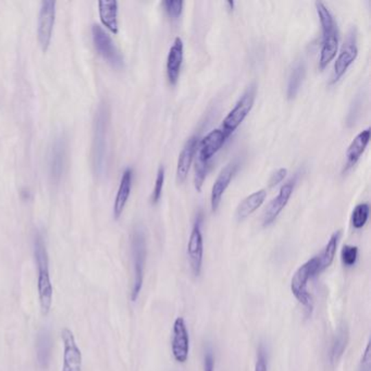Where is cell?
I'll list each match as a JSON object with an SVG mask.
<instances>
[{
	"label": "cell",
	"mask_w": 371,
	"mask_h": 371,
	"mask_svg": "<svg viewBox=\"0 0 371 371\" xmlns=\"http://www.w3.org/2000/svg\"><path fill=\"white\" fill-rule=\"evenodd\" d=\"M35 262L38 270L37 279V290L40 297L41 308L43 314H49L53 305L54 288L50 280L49 257H48L47 246L42 233L37 232L34 238Z\"/></svg>",
	"instance_id": "obj_1"
},
{
	"label": "cell",
	"mask_w": 371,
	"mask_h": 371,
	"mask_svg": "<svg viewBox=\"0 0 371 371\" xmlns=\"http://www.w3.org/2000/svg\"><path fill=\"white\" fill-rule=\"evenodd\" d=\"M108 121V107L105 104H100L95 113L92 146L93 167L97 175H102L107 165Z\"/></svg>",
	"instance_id": "obj_2"
},
{
	"label": "cell",
	"mask_w": 371,
	"mask_h": 371,
	"mask_svg": "<svg viewBox=\"0 0 371 371\" xmlns=\"http://www.w3.org/2000/svg\"><path fill=\"white\" fill-rule=\"evenodd\" d=\"M131 253L133 262V284L131 301L136 302L144 283L145 266L147 258L146 236L141 225L134 227L131 234Z\"/></svg>",
	"instance_id": "obj_3"
},
{
	"label": "cell",
	"mask_w": 371,
	"mask_h": 371,
	"mask_svg": "<svg viewBox=\"0 0 371 371\" xmlns=\"http://www.w3.org/2000/svg\"><path fill=\"white\" fill-rule=\"evenodd\" d=\"M319 275L320 273H319L318 256H315L296 270L291 281V291L293 295L295 296L296 300L305 307L306 311H308V315L311 314L314 308L313 297L307 290L308 281Z\"/></svg>",
	"instance_id": "obj_4"
},
{
	"label": "cell",
	"mask_w": 371,
	"mask_h": 371,
	"mask_svg": "<svg viewBox=\"0 0 371 371\" xmlns=\"http://www.w3.org/2000/svg\"><path fill=\"white\" fill-rule=\"evenodd\" d=\"M257 87L253 83L245 89V92L240 97V100L236 102V106L233 107L230 113H227L225 120H223L221 130L227 134V137H230L231 134L236 131V128L242 124L246 117L251 113L254 102L256 100Z\"/></svg>",
	"instance_id": "obj_5"
},
{
	"label": "cell",
	"mask_w": 371,
	"mask_h": 371,
	"mask_svg": "<svg viewBox=\"0 0 371 371\" xmlns=\"http://www.w3.org/2000/svg\"><path fill=\"white\" fill-rule=\"evenodd\" d=\"M92 36L95 48L98 54L111 66L115 68H122L124 58L109 33L100 24H93Z\"/></svg>",
	"instance_id": "obj_6"
},
{
	"label": "cell",
	"mask_w": 371,
	"mask_h": 371,
	"mask_svg": "<svg viewBox=\"0 0 371 371\" xmlns=\"http://www.w3.org/2000/svg\"><path fill=\"white\" fill-rule=\"evenodd\" d=\"M68 158V141L65 134H58L52 142L48 153V171L54 183L63 178Z\"/></svg>",
	"instance_id": "obj_7"
},
{
	"label": "cell",
	"mask_w": 371,
	"mask_h": 371,
	"mask_svg": "<svg viewBox=\"0 0 371 371\" xmlns=\"http://www.w3.org/2000/svg\"><path fill=\"white\" fill-rule=\"evenodd\" d=\"M358 55L357 32L355 27H350L346 40L343 43L342 48L337 56L333 67V76L331 83H337L344 76L350 65L355 61Z\"/></svg>",
	"instance_id": "obj_8"
},
{
	"label": "cell",
	"mask_w": 371,
	"mask_h": 371,
	"mask_svg": "<svg viewBox=\"0 0 371 371\" xmlns=\"http://www.w3.org/2000/svg\"><path fill=\"white\" fill-rule=\"evenodd\" d=\"M203 216L199 214L192 227L191 236L188 238V257L191 265L192 272L195 277H199L204 259V238H203Z\"/></svg>",
	"instance_id": "obj_9"
},
{
	"label": "cell",
	"mask_w": 371,
	"mask_h": 371,
	"mask_svg": "<svg viewBox=\"0 0 371 371\" xmlns=\"http://www.w3.org/2000/svg\"><path fill=\"white\" fill-rule=\"evenodd\" d=\"M55 0H44L41 3L38 20H37V38L44 52L49 47L53 37L54 25L56 20Z\"/></svg>",
	"instance_id": "obj_10"
},
{
	"label": "cell",
	"mask_w": 371,
	"mask_h": 371,
	"mask_svg": "<svg viewBox=\"0 0 371 371\" xmlns=\"http://www.w3.org/2000/svg\"><path fill=\"white\" fill-rule=\"evenodd\" d=\"M296 181H297L296 175L289 179L280 188L277 196L272 199L268 206L266 207L264 214H262V225L264 227H269L270 225L275 223L276 219L279 217V214L282 212L285 206L288 205L289 201L292 196L293 191H294V188H295Z\"/></svg>",
	"instance_id": "obj_11"
},
{
	"label": "cell",
	"mask_w": 371,
	"mask_h": 371,
	"mask_svg": "<svg viewBox=\"0 0 371 371\" xmlns=\"http://www.w3.org/2000/svg\"><path fill=\"white\" fill-rule=\"evenodd\" d=\"M190 335H188V327H186V320L182 317L175 319L173 324L172 355L175 361L184 363L188 361L190 355Z\"/></svg>",
	"instance_id": "obj_12"
},
{
	"label": "cell",
	"mask_w": 371,
	"mask_h": 371,
	"mask_svg": "<svg viewBox=\"0 0 371 371\" xmlns=\"http://www.w3.org/2000/svg\"><path fill=\"white\" fill-rule=\"evenodd\" d=\"M63 343V371H82V353L76 344L74 332L68 328L61 331Z\"/></svg>",
	"instance_id": "obj_13"
},
{
	"label": "cell",
	"mask_w": 371,
	"mask_h": 371,
	"mask_svg": "<svg viewBox=\"0 0 371 371\" xmlns=\"http://www.w3.org/2000/svg\"><path fill=\"white\" fill-rule=\"evenodd\" d=\"M238 169V160L231 161L229 165L223 168L216 181H214L212 188V195H210V206H212V212H217L218 208H219L223 194L225 193L227 188L230 186L231 181H232L233 177L236 175Z\"/></svg>",
	"instance_id": "obj_14"
},
{
	"label": "cell",
	"mask_w": 371,
	"mask_h": 371,
	"mask_svg": "<svg viewBox=\"0 0 371 371\" xmlns=\"http://www.w3.org/2000/svg\"><path fill=\"white\" fill-rule=\"evenodd\" d=\"M229 139L221 128H214L199 142L197 158L205 162H210L214 155L219 152Z\"/></svg>",
	"instance_id": "obj_15"
},
{
	"label": "cell",
	"mask_w": 371,
	"mask_h": 371,
	"mask_svg": "<svg viewBox=\"0 0 371 371\" xmlns=\"http://www.w3.org/2000/svg\"><path fill=\"white\" fill-rule=\"evenodd\" d=\"M199 142V139L197 136H192L186 141V145H184L180 155H179L177 172H175L178 183H183L184 181L188 178V172H190L192 164H193L194 157H195L197 153Z\"/></svg>",
	"instance_id": "obj_16"
},
{
	"label": "cell",
	"mask_w": 371,
	"mask_h": 371,
	"mask_svg": "<svg viewBox=\"0 0 371 371\" xmlns=\"http://www.w3.org/2000/svg\"><path fill=\"white\" fill-rule=\"evenodd\" d=\"M183 41L180 36H177L169 49L167 58V76L171 85H175L178 82L182 63H183Z\"/></svg>",
	"instance_id": "obj_17"
},
{
	"label": "cell",
	"mask_w": 371,
	"mask_h": 371,
	"mask_svg": "<svg viewBox=\"0 0 371 371\" xmlns=\"http://www.w3.org/2000/svg\"><path fill=\"white\" fill-rule=\"evenodd\" d=\"M369 139H370V128H365L356 135L346 150V165H345L344 172L350 170V168H353L357 164L368 145Z\"/></svg>",
	"instance_id": "obj_18"
},
{
	"label": "cell",
	"mask_w": 371,
	"mask_h": 371,
	"mask_svg": "<svg viewBox=\"0 0 371 371\" xmlns=\"http://www.w3.org/2000/svg\"><path fill=\"white\" fill-rule=\"evenodd\" d=\"M53 353V337L49 330L43 328L36 337V359L38 366L47 369Z\"/></svg>",
	"instance_id": "obj_19"
},
{
	"label": "cell",
	"mask_w": 371,
	"mask_h": 371,
	"mask_svg": "<svg viewBox=\"0 0 371 371\" xmlns=\"http://www.w3.org/2000/svg\"><path fill=\"white\" fill-rule=\"evenodd\" d=\"M132 180H133V170L131 168H126L121 177L120 186H119L115 204H113V216H115V219L120 218L123 210H124V207L128 203V197L131 194Z\"/></svg>",
	"instance_id": "obj_20"
},
{
	"label": "cell",
	"mask_w": 371,
	"mask_h": 371,
	"mask_svg": "<svg viewBox=\"0 0 371 371\" xmlns=\"http://www.w3.org/2000/svg\"><path fill=\"white\" fill-rule=\"evenodd\" d=\"M118 11L119 5L117 0H100L98 1L100 21L115 34L119 32Z\"/></svg>",
	"instance_id": "obj_21"
},
{
	"label": "cell",
	"mask_w": 371,
	"mask_h": 371,
	"mask_svg": "<svg viewBox=\"0 0 371 371\" xmlns=\"http://www.w3.org/2000/svg\"><path fill=\"white\" fill-rule=\"evenodd\" d=\"M267 197V191L265 188L259 191L254 192L253 194L245 197L240 201L238 208H236V217L238 221H243L246 218L249 217L251 214L256 212L259 207L264 204Z\"/></svg>",
	"instance_id": "obj_22"
},
{
	"label": "cell",
	"mask_w": 371,
	"mask_h": 371,
	"mask_svg": "<svg viewBox=\"0 0 371 371\" xmlns=\"http://www.w3.org/2000/svg\"><path fill=\"white\" fill-rule=\"evenodd\" d=\"M348 340H350V330L348 324H342L337 328V333L333 337L330 348L329 361L332 365L339 363L345 350L348 348Z\"/></svg>",
	"instance_id": "obj_23"
},
{
	"label": "cell",
	"mask_w": 371,
	"mask_h": 371,
	"mask_svg": "<svg viewBox=\"0 0 371 371\" xmlns=\"http://www.w3.org/2000/svg\"><path fill=\"white\" fill-rule=\"evenodd\" d=\"M339 49V32L322 36V46L319 58V68L324 70L335 59Z\"/></svg>",
	"instance_id": "obj_24"
},
{
	"label": "cell",
	"mask_w": 371,
	"mask_h": 371,
	"mask_svg": "<svg viewBox=\"0 0 371 371\" xmlns=\"http://www.w3.org/2000/svg\"><path fill=\"white\" fill-rule=\"evenodd\" d=\"M341 236H342V231H335L332 234L330 240H328L327 245L324 247V251H322L320 255H318L319 273H322L327 268H329L333 260H335V254H337V246H339Z\"/></svg>",
	"instance_id": "obj_25"
},
{
	"label": "cell",
	"mask_w": 371,
	"mask_h": 371,
	"mask_svg": "<svg viewBox=\"0 0 371 371\" xmlns=\"http://www.w3.org/2000/svg\"><path fill=\"white\" fill-rule=\"evenodd\" d=\"M305 76V63H304L303 60H298L294 65V67H293L292 71H291L290 78H289L288 92H286L289 100L295 98L296 95H297L300 89H301L302 85H303Z\"/></svg>",
	"instance_id": "obj_26"
},
{
	"label": "cell",
	"mask_w": 371,
	"mask_h": 371,
	"mask_svg": "<svg viewBox=\"0 0 371 371\" xmlns=\"http://www.w3.org/2000/svg\"><path fill=\"white\" fill-rule=\"evenodd\" d=\"M317 14H318L320 24H322V36L337 33V25L335 22V16L331 14V11L328 9L327 5H324L322 1H316Z\"/></svg>",
	"instance_id": "obj_27"
},
{
	"label": "cell",
	"mask_w": 371,
	"mask_h": 371,
	"mask_svg": "<svg viewBox=\"0 0 371 371\" xmlns=\"http://www.w3.org/2000/svg\"><path fill=\"white\" fill-rule=\"evenodd\" d=\"M369 205L367 203L358 204L352 212V225L355 229H363L368 221Z\"/></svg>",
	"instance_id": "obj_28"
},
{
	"label": "cell",
	"mask_w": 371,
	"mask_h": 371,
	"mask_svg": "<svg viewBox=\"0 0 371 371\" xmlns=\"http://www.w3.org/2000/svg\"><path fill=\"white\" fill-rule=\"evenodd\" d=\"M210 169V161L205 162L196 157V161H195V175H194V186H195L197 192L201 191V188H203V184H204L205 179H206L207 173H208Z\"/></svg>",
	"instance_id": "obj_29"
},
{
	"label": "cell",
	"mask_w": 371,
	"mask_h": 371,
	"mask_svg": "<svg viewBox=\"0 0 371 371\" xmlns=\"http://www.w3.org/2000/svg\"><path fill=\"white\" fill-rule=\"evenodd\" d=\"M162 5L171 20H178L183 12L184 1L182 0H166Z\"/></svg>",
	"instance_id": "obj_30"
},
{
	"label": "cell",
	"mask_w": 371,
	"mask_h": 371,
	"mask_svg": "<svg viewBox=\"0 0 371 371\" xmlns=\"http://www.w3.org/2000/svg\"><path fill=\"white\" fill-rule=\"evenodd\" d=\"M358 247L354 245H344L341 251V260L345 267H353L357 262Z\"/></svg>",
	"instance_id": "obj_31"
},
{
	"label": "cell",
	"mask_w": 371,
	"mask_h": 371,
	"mask_svg": "<svg viewBox=\"0 0 371 371\" xmlns=\"http://www.w3.org/2000/svg\"><path fill=\"white\" fill-rule=\"evenodd\" d=\"M166 171L165 168L159 167L158 169L157 177H156V181H155L154 190H153L152 194V204L156 205L159 201L160 197H161L162 188H164V184H165Z\"/></svg>",
	"instance_id": "obj_32"
},
{
	"label": "cell",
	"mask_w": 371,
	"mask_h": 371,
	"mask_svg": "<svg viewBox=\"0 0 371 371\" xmlns=\"http://www.w3.org/2000/svg\"><path fill=\"white\" fill-rule=\"evenodd\" d=\"M255 371H268V352L262 343L259 345L258 350H257Z\"/></svg>",
	"instance_id": "obj_33"
},
{
	"label": "cell",
	"mask_w": 371,
	"mask_h": 371,
	"mask_svg": "<svg viewBox=\"0 0 371 371\" xmlns=\"http://www.w3.org/2000/svg\"><path fill=\"white\" fill-rule=\"evenodd\" d=\"M203 361H204V371H214L216 357H214V350L210 345L205 348Z\"/></svg>",
	"instance_id": "obj_34"
},
{
	"label": "cell",
	"mask_w": 371,
	"mask_h": 371,
	"mask_svg": "<svg viewBox=\"0 0 371 371\" xmlns=\"http://www.w3.org/2000/svg\"><path fill=\"white\" fill-rule=\"evenodd\" d=\"M371 353L370 342L367 343L366 348L363 350L361 356V365H359V371H371Z\"/></svg>",
	"instance_id": "obj_35"
},
{
	"label": "cell",
	"mask_w": 371,
	"mask_h": 371,
	"mask_svg": "<svg viewBox=\"0 0 371 371\" xmlns=\"http://www.w3.org/2000/svg\"><path fill=\"white\" fill-rule=\"evenodd\" d=\"M286 175H288V170L285 168H280L275 173H272L271 178L269 180L270 188H273V186H277L278 184L281 183L284 180Z\"/></svg>",
	"instance_id": "obj_36"
}]
</instances>
